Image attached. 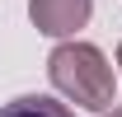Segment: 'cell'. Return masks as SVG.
Instances as JSON below:
<instances>
[{
    "mask_svg": "<svg viewBox=\"0 0 122 117\" xmlns=\"http://www.w3.org/2000/svg\"><path fill=\"white\" fill-rule=\"evenodd\" d=\"M117 66H122V47H117Z\"/></svg>",
    "mask_w": 122,
    "mask_h": 117,
    "instance_id": "obj_4",
    "label": "cell"
},
{
    "mask_svg": "<svg viewBox=\"0 0 122 117\" xmlns=\"http://www.w3.org/2000/svg\"><path fill=\"white\" fill-rule=\"evenodd\" d=\"M0 117H75L66 103L56 98H42V94H24V98H10L0 108Z\"/></svg>",
    "mask_w": 122,
    "mask_h": 117,
    "instance_id": "obj_3",
    "label": "cell"
},
{
    "mask_svg": "<svg viewBox=\"0 0 122 117\" xmlns=\"http://www.w3.org/2000/svg\"><path fill=\"white\" fill-rule=\"evenodd\" d=\"M47 75H52V84L66 94V98H75L80 108H94V112H103L113 108V66L99 47L89 42H61L52 56H47Z\"/></svg>",
    "mask_w": 122,
    "mask_h": 117,
    "instance_id": "obj_1",
    "label": "cell"
},
{
    "mask_svg": "<svg viewBox=\"0 0 122 117\" xmlns=\"http://www.w3.org/2000/svg\"><path fill=\"white\" fill-rule=\"evenodd\" d=\"M113 117H122V108H117V112H113Z\"/></svg>",
    "mask_w": 122,
    "mask_h": 117,
    "instance_id": "obj_5",
    "label": "cell"
},
{
    "mask_svg": "<svg viewBox=\"0 0 122 117\" xmlns=\"http://www.w3.org/2000/svg\"><path fill=\"white\" fill-rule=\"evenodd\" d=\"M28 14L38 24V33L47 38H71L75 28H85L94 14V0H28Z\"/></svg>",
    "mask_w": 122,
    "mask_h": 117,
    "instance_id": "obj_2",
    "label": "cell"
}]
</instances>
